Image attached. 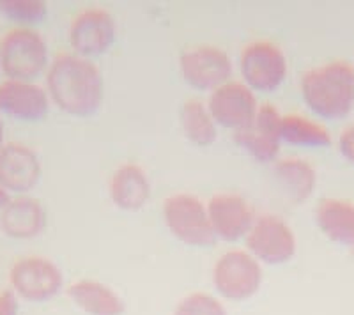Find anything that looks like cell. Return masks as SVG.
<instances>
[{"label":"cell","mask_w":354,"mask_h":315,"mask_svg":"<svg viewBox=\"0 0 354 315\" xmlns=\"http://www.w3.org/2000/svg\"><path fill=\"white\" fill-rule=\"evenodd\" d=\"M236 142L248 151L257 162H273L282 140V115L273 105L259 106L254 122L245 130L236 131Z\"/></svg>","instance_id":"cell-10"},{"label":"cell","mask_w":354,"mask_h":315,"mask_svg":"<svg viewBox=\"0 0 354 315\" xmlns=\"http://www.w3.org/2000/svg\"><path fill=\"white\" fill-rule=\"evenodd\" d=\"M9 200H11V198H9L8 191H6L4 188H0V209H4L9 204Z\"/></svg>","instance_id":"cell-27"},{"label":"cell","mask_w":354,"mask_h":315,"mask_svg":"<svg viewBox=\"0 0 354 315\" xmlns=\"http://www.w3.org/2000/svg\"><path fill=\"white\" fill-rule=\"evenodd\" d=\"M181 73L198 90L218 89L232 73V64L225 52L214 46H198L181 55Z\"/></svg>","instance_id":"cell-11"},{"label":"cell","mask_w":354,"mask_h":315,"mask_svg":"<svg viewBox=\"0 0 354 315\" xmlns=\"http://www.w3.org/2000/svg\"><path fill=\"white\" fill-rule=\"evenodd\" d=\"M9 282L15 294L32 303H43L62 289L61 269L43 257H25L9 271Z\"/></svg>","instance_id":"cell-6"},{"label":"cell","mask_w":354,"mask_h":315,"mask_svg":"<svg viewBox=\"0 0 354 315\" xmlns=\"http://www.w3.org/2000/svg\"><path fill=\"white\" fill-rule=\"evenodd\" d=\"M181 124L185 135L197 146H211L216 140V126L214 119L201 102L192 99L186 102L181 110Z\"/></svg>","instance_id":"cell-22"},{"label":"cell","mask_w":354,"mask_h":315,"mask_svg":"<svg viewBox=\"0 0 354 315\" xmlns=\"http://www.w3.org/2000/svg\"><path fill=\"white\" fill-rule=\"evenodd\" d=\"M301 94L308 108L322 119H344L354 106V66L335 61L303 77Z\"/></svg>","instance_id":"cell-2"},{"label":"cell","mask_w":354,"mask_h":315,"mask_svg":"<svg viewBox=\"0 0 354 315\" xmlns=\"http://www.w3.org/2000/svg\"><path fill=\"white\" fill-rule=\"evenodd\" d=\"M338 147H340V153H342V156L346 158L347 162L354 165V124L349 126V128L340 135Z\"/></svg>","instance_id":"cell-25"},{"label":"cell","mask_w":354,"mask_h":315,"mask_svg":"<svg viewBox=\"0 0 354 315\" xmlns=\"http://www.w3.org/2000/svg\"><path fill=\"white\" fill-rule=\"evenodd\" d=\"M163 214L169 231L188 247H211L216 239L207 209L194 195L179 193L167 198Z\"/></svg>","instance_id":"cell-4"},{"label":"cell","mask_w":354,"mask_h":315,"mask_svg":"<svg viewBox=\"0 0 354 315\" xmlns=\"http://www.w3.org/2000/svg\"><path fill=\"white\" fill-rule=\"evenodd\" d=\"M0 112L18 121H41L48 113V96L32 82L6 80L0 84Z\"/></svg>","instance_id":"cell-15"},{"label":"cell","mask_w":354,"mask_h":315,"mask_svg":"<svg viewBox=\"0 0 354 315\" xmlns=\"http://www.w3.org/2000/svg\"><path fill=\"white\" fill-rule=\"evenodd\" d=\"M282 140L290 146L328 147L331 144V135L319 122L292 113L282 117Z\"/></svg>","instance_id":"cell-21"},{"label":"cell","mask_w":354,"mask_h":315,"mask_svg":"<svg viewBox=\"0 0 354 315\" xmlns=\"http://www.w3.org/2000/svg\"><path fill=\"white\" fill-rule=\"evenodd\" d=\"M115 39L113 18L103 9H87L80 12L71 23L69 41L75 52L80 55H101Z\"/></svg>","instance_id":"cell-12"},{"label":"cell","mask_w":354,"mask_h":315,"mask_svg":"<svg viewBox=\"0 0 354 315\" xmlns=\"http://www.w3.org/2000/svg\"><path fill=\"white\" fill-rule=\"evenodd\" d=\"M2 142H4V124H2V119H0V147H2Z\"/></svg>","instance_id":"cell-28"},{"label":"cell","mask_w":354,"mask_h":315,"mask_svg":"<svg viewBox=\"0 0 354 315\" xmlns=\"http://www.w3.org/2000/svg\"><path fill=\"white\" fill-rule=\"evenodd\" d=\"M68 296L78 308L88 315H121L124 314V301L115 291L96 282V280H78L71 283Z\"/></svg>","instance_id":"cell-17"},{"label":"cell","mask_w":354,"mask_h":315,"mask_svg":"<svg viewBox=\"0 0 354 315\" xmlns=\"http://www.w3.org/2000/svg\"><path fill=\"white\" fill-rule=\"evenodd\" d=\"M257 102L246 85L230 82L213 90L209 97V113L223 128L239 131L254 122L257 115Z\"/></svg>","instance_id":"cell-9"},{"label":"cell","mask_w":354,"mask_h":315,"mask_svg":"<svg viewBox=\"0 0 354 315\" xmlns=\"http://www.w3.org/2000/svg\"><path fill=\"white\" fill-rule=\"evenodd\" d=\"M44 209L39 200L30 197H20L9 200L0 214L2 231L15 239L36 238L44 229Z\"/></svg>","instance_id":"cell-16"},{"label":"cell","mask_w":354,"mask_h":315,"mask_svg":"<svg viewBox=\"0 0 354 315\" xmlns=\"http://www.w3.org/2000/svg\"><path fill=\"white\" fill-rule=\"evenodd\" d=\"M274 174L294 204H301L303 200H306L317 182V175L312 165L296 158L277 163Z\"/></svg>","instance_id":"cell-20"},{"label":"cell","mask_w":354,"mask_h":315,"mask_svg":"<svg viewBox=\"0 0 354 315\" xmlns=\"http://www.w3.org/2000/svg\"><path fill=\"white\" fill-rule=\"evenodd\" d=\"M246 245L255 259L266 264H283L296 254L292 231L277 216L259 218L250 229Z\"/></svg>","instance_id":"cell-8"},{"label":"cell","mask_w":354,"mask_h":315,"mask_svg":"<svg viewBox=\"0 0 354 315\" xmlns=\"http://www.w3.org/2000/svg\"><path fill=\"white\" fill-rule=\"evenodd\" d=\"M20 307L15 291L0 292V315H18Z\"/></svg>","instance_id":"cell-26"},{"label":"cell","mask_w":354,"mask_h":315,"mask_svg":"<svg viewBox=\"0 0 354 315\" xmlns=\"http://www.w3.org/2000/svg\"><path fill=\"white\" fill-rule=\"evenodd\" d=\"M241 73L252 89L273 93L287 75L286 55L268 41L252 43L241 53Z\"/></svg>","instance_id":"cell-7"},{"label":"cell","mask_w":354,"mask_h":315,"mask_svg":"<svg viewBox=\"0 0 354 315\" xmlns=\"http://www.w3.org/2000/svg\"><path fill=\"white\" fill-rule=\"evenodd\" d=\"M174 315H227V310L211 294L194 292L177 303Z\"/></svg>","instance_id":"cell-24"},{"label":"cell","mask_w":354,"mask_h":315,"mask_svg":"<svg viewBox=\"0 0 354 315\" xmlns=\"http://www.w3.org/2000/svg\"><path fill=\"white\" fill-rule=\"evenodd\" d=\"M48 93L55 105L69 115L87 117L103 99V80L94 64L84 57L59 55L46 77Z\"/></svg>","instance_id":"cell-1"},{"label":"cell","mask_w":354,"mask_h":315,"mask_svg":"<svg viewBox=\"0 0 354 315\" xmlns=\"http://www.w3.org/2000/svg\"><path fill=\"white\" fill-rule=\"evenodd\" d=\"M0 12L17 23H39L48 8L43 0H0Z\"/></svg>","instance_id":"cell-23"},{"label":"cell","mask_w":354,"mask_h":315,"mask_svg":"<svg viewBox=\"0 0 354 315\" xmlns=\"http://www.w3.org/2000/svg\"><path fill=\"white\" fill-rule=\"evenodd\" d=\"M151 186L144 170L138 165H122L117 169L110 182V197L117 207L124 211H137L149 200Z\"/></svg>","instance_id":"cell-18"},{"label":"cell","mask_w":354,"mask_h":315,"mask_svg":"<svg viewBox=\"0 0 354 315\" xmlns=\"http://www.w3.org/2000/svg\"><path fill=\"white\" fill-rule=\"evenodd\" d=\"M319 229L331 241L354 245V204L340 198H326L315 211Z\"/></svg>","instance_id":"cell-19"},{"label":"cell","mask_w":354,"mask_h":315,"mask_svg":"<svg viewBox=\"0 0 354 315\" xmlns=\"http://www.w3.org/2000/svg\"><path fill=\"white\" fill-rule=\"evenodd\" d=\"M207 214L214 236L223 241H238L254 225V213L239 195L221 193L209 200Z\"/></svg>","instance_id":"cell-14"},{"label":"cell","mask_w":354,"mask_h":315,"mask_svg":"<svg viewBox=\"0 0 354 315\" xmlns=\"http://www.w3.org/2000/svg\"><path fill=\"white\" fill-rule=\"evenodd\" d=\"M216 291L230 301H245L261 289L262 269L254 255L245 251H227L213 269Z\"/></svg>","instance_id":"cell-5"},{"label":"cell","mask_w":354,"mask_h":315,"mask_svg":"<svg viewBox=\"0 0 354 315\" xmlns=\"http://www.w3.org/2000/svg\"><path fill=\"white\" fill-rule=\"evenodd\" d=\"M41 178V163L32 149L21 144L0 147V188L12 193L32 190Z\"/></svg>","instance_id":"cell-13"},{"label":"cell","mask_w":354,"mask_h":315,"mask_svg":"<svg viewBox=\"0 0 354 315\" xmlns=\"http://www.w3.org/2000/svg\"><path fill=\"white\" fill-rule=\"evenodd\" d=\"M48 62L46 43L30 28H15L0 41V68L9 80L32 82Z\"/></svg>","instance_id":"cell-3"}]
</instances>
